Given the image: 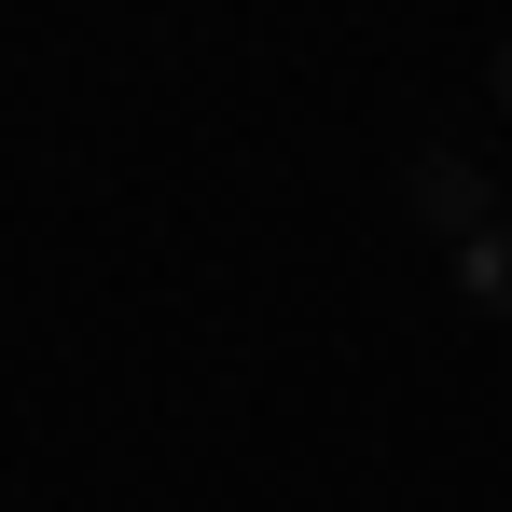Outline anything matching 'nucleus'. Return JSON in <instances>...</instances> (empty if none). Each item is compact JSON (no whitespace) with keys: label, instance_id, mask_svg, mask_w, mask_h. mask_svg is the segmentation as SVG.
<instances>
[{"label":"nucleus","instance_id":"nucleus-1","mask_svg":"<svg viewBox=\"0 0 512 512\" xmlns=\"http://www.w3.org/2000/svg\"><path fill=\"white\" fill-rule=\"evenodd\" d=\"M402 208H416L443 250L499 236V194H485V167H471V153H443V139H416V153H402Z\"/></svg>","mask_w":512,"mask_h":512},{"label":"nucleus","instance_id":"nucleus-2","mask_svg":"<svg viewBox=\"0 0 512 512\" xmlns=\"http://www.w3.org/2000/svg\"><path fill=\"white\" fill-rule=\"evenodd\" d=\"M443 263H457V305H471V319H512V222L471 236V250H443Z\"/></svg>","mask_w":512,"mask_h":512},{"label":"nucleus","instance_id":"nucleus-3","mask_svg":"<svg viewBox=\"0 0 512 512\" xmlns=\"http://www.w3.org/2000/svg\"><path fill=\"white\" fill-rule=\"evenodd\" d=\"M499 111H512V42H499Z\"/></svg>","mask_w":512,"mask_h":512}]
</instances>
